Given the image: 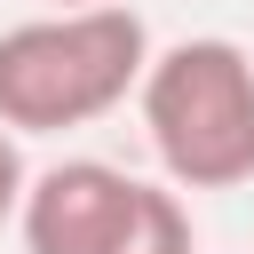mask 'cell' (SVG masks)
Returning <instances> with one entry per match:
<instances>
[{"instance_id":"cell-5","label":"cell","mask_w":254,"mask_h":254,"mask_svg":"<svg viewBox=\"0 0 254 254\" xmlns=\"http://www.w3.org/2000/svg\"><path fill=\"white\" fill-rule=\"evenodd\" d=\"M24 183H32V167H24V151H16V127H0V222H16Z\"/></svg>"},{"instance_id":"cell-1","label":"cell","mask_w":254,"mask_h":254,"mask_svg":"<svg viewBox=\"0 0 254 254\" xmlns=\"http://www.w3.org/2000/svg\"><path fill=\"white\" fill-rule=\"evenodd\" d=\"M151 32L127 0L48 8L0 32V127L16 135H71L119 111L143 87Z\"/></svg>"},{"instance_id":"cell-6","label":"cell","mask_w":254,"mask_h":254,"mask_svg":"<svg viewBox=\"0 0 254 254\" xmlns=\"http://www.w3.org/2000/svg\"><path fill=\"white\" fill-rule=\"evenodd\" d=\"M56 8H95V0H56Z\"/></svg>"},{"instance_id":"cell-3","label":"cell","mask_w":254,"mask_h":254,"mask_svg":"<svg viewBox=\"0 0 254 254\" xmlns=\"http://www.w3.org/2000/svg\"><path fill=\"white\" fill-rule=\"evenodd\" d=\"M135 198H143V183L127 167L56 159L24 183V206H16L24 254H119V238L135 222Z\"/></svg>"},{"instance_id":"cell-2","label":"cell","mask_w":254,"mask_h":254,"mask_svg":"<svg viewBox=\"0 0 254 254\" xmlns=\"http://www.w3.org/2000/svg\"><path fill=\"white\" fill-rule=\"evenodd\" d=\"M135 111L175 190L254 183V56L238 40L198 32V40L151 48Z\"/></svg>"},{"instance_id":"cell-4","label":"cell","mask_w":254,"mask_h":254,"mask_svg":"<svg viewBox=\"0 0 254 254\" xmlns=\"http://www.w3.org/2000/svg\"><path fill=\"white\" fill-rule=\"evenodd\" d=\"M119 254H198V230H190V206H183L175 190L143 183V198H135V222H127Z\"/></svg>"}]
</instances>
